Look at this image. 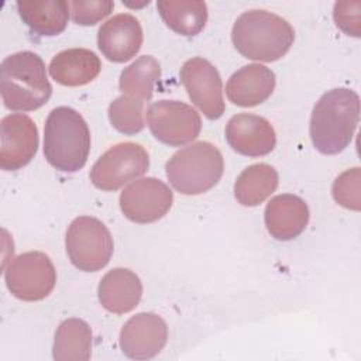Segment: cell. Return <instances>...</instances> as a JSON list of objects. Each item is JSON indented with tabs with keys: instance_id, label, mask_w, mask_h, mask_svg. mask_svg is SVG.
I'll list each match as a JSON object with an SVG mask.
<instances>
[{
	"instance_id": "1",
	"label": "cell",
	"mask_w": 361,
	"mask_h": 361,
	"mask_svg": "<svg viewBox=\"0 0 361 361\" xmlns=\"http://www.w3.org/2000/svg\"><path fill=\"white\" fill-rule=\"evenodd\" d=\"M360 118V97L345 87L326 92L314 104L309 133L313 147L324 154L334 155L344 151L355 133Z\"/></svg>"
},
{
	"instance_id": "2",
	"label": "cell",
	"mask_w": 361,
	"mask_h": 361,
	"mask_svg": "<svg viewBox=\"0 0 361 361\" xmlns=\"http://www.w3.org/2000/svg\"><path fill=\"white\" fill-rule=\"evenodd\" d=\"M292 25L278 14L267 10H248L237 17L231 41L235 49L248 59L274 62L293 45Z\"/></svg>"
},
{
	"instance_id": "3",
	"label": "cell",
	"mask_w": 361,
	"mask_h": 361,
	"mask_svg": "<svg viewBox=\"0 0 361 361\" xmlns=\"http://www.w3.org/2000/svg\"><path fill=\"white\" fill-rule=\"evenodd\" d=\"M0 89L4 106L16 111L37 110L49 100L52 93L45 63L32 51H20L3 59Z\"/></svg>"
},
{
	"instance_id": "4",
	"label": "cell",
	"mask_w": 361,
	"mask_h": 361,
	"mask_svg": "<svg viewBox=\"0 0 361 361\" xmlns=\"http://www.w3.org/2000/svg\"><path fill=\"white\" fill-rule=\"evenodd\" d=\"M90 130L75 109L59 106L51 110L44 127V155L49 165L62 172H76L87 161Z\"/></svg>"
},
{
	"instance_id": "5",
	"label": "cell",
	"mask_w": 361,
	"mask_h": 361,
	"mask_svg": "<svg viewBox=\"0 0 361 361\" xmlns=\"http://www.w3.org/2000/svg\"><path fill=\"white\" fill-rule=\"evenodd\" d=\"M224 161L216 145L197 141L176 151L165 165L169 183L182 195H200L216 186L223 175Z\"/></svg>"
},
{
	"instance_id": "6",
	"label": "cell",
	"mask_w": 361,
	"mask_h": 361,
	"mask_svg": "<svg viewBox=\"0 0 361 361\" xmlns=\"http://www.w3.org/2000/svg\"><path fill=\"white\" fill-rule=\"evenodd\" d=\"M65 245L71 262L85 272L104 268L114 250L109 228L99 219L90 216H79L69 224Z\"/></svg>"
},
{
	"instance_id": "7",
	"label": "cell",
	"mask_w": 361,
	"mask_h": 361,
	"mask_svg": "<svg viewBox=\"0 0 361 361\" xmlns=\"http://www.w3.org/2000/svg\"><path fill=\"white\" fill-rule=\"evenodd\" d=\"M4 281L13 296L25 302L45 299L56 283V271L51 258L41 251L17 255L4 268Z\"/></svg>"
},
{
	"instance_id": "8",
	"label": "cell",
	"mask_w": 361,
	"mask_h": 361,
	"mask_svg": "<svg viewBox=\"0 0 361 361\" xmlns=\"http://www.w3.org/2000/svg\"><path fill=\"white\" fill-rule=\"evenodd\" d=\"M149 166L145 148L137 142H120L109 148L92 166L90 180L102 190H117L142 176Z\"/></svg>"
},
{
	"instance_id": "9",
	"label": "cell",
	"mask_w": 361,
	"mask_h": 361,
	"mask_svg": "<svg viewBox=\"0 0 361 361\" xmlns=\"http://www.w3.org/2000/svg\"><path fill=\"white\" fill-rule=\"evenodd\" d=\"M147 123L152 135L169 147L193 141L202 130L199 113L179 100H158L147 110Z\"/></svg>"
},
{
	"instance_id": "10",
	"label": "cell",
	"mask_w": 361,
	"mask_h": 361,
	"mask_svg": "<svg viewBox=\"0 0 361 361\" xmlns=\"http://www.w3.org/2000/svg\"><path fill=\"white\" fill-rule=\"evenodd\" d=\"M179 76L190 100L209 120L223 116L226 110L223 83L214 65L204 58L195 56L182 65Z\"/></svg>"
},
{
	"instance_id": "11",
	"label": "cell",
	"mask_w": 361,
	"mask_h": 361,
	"mask_svg": "<svg viewBox=\"0 0 361 361\" xmlns=\"http://www.w3.org/2000/svg\"><path fill=\"white\" fill-rule=\"evenodd\" d=\"M173 193L161 179L141 178L130 183L120 195L123 214L140 224L154 223L162 219L171 209Z\"/></svg>"
},
{
	"instance_id": "12",
	"label": "cell",
	"mask_w": 361,
	"mask_h": 361,
	"mask_svg": "<svg viewBox=\"0 0 361 361\" xmlns=\"http://www.w3.org/2000/svg\"><path fill=\"white\" fill-rule=\"evenodd\" d=\"M0 138V166L4 171L21 169L37 154L38 128L27 114L14 113L3 117Z\"/></svg>"
},
{
	"instance_id": "13",
	"label": "cell",
	"mask_w": 361,
	"mask_h": 361,
	"mask_svg": "<svg viewBox=\"0 0 361 361\" xmlns=\"http://www.w3.org/2000/svg\"><path fill=\"white\" fill-rule=\"evenodd\" d=\"M168 341L165 320L151 312H141L130 317L118 337L123 354L133 360H148L161 353Z\"/></svg>"
},
{
	"instance_id": "14",
	"label": "cell",
	"mask_w": 361,
	"mask_h": 361,
	"mask_svg": "<svg viewBox=\"0 0 361 361\" xmlns=\"http://www.w3.org/2000/svg\"><path fill=\"white\" fill-rule=\"evenodd\" d=\"M226 140L238 154L245 157H262L276 145V134L272 124L257 114L240 113L233 116L226 126Z\"/></svg>"
},
{
	"instance_id": "15",
	"label": "cell",
	"mask_w": 361,
	"mask_h": 361,
	"mask_svg": "<svg viewBox=\"0 0 361 361\" xmlns=\"http://www.w3.org/2000/svg\"><path fill=\"white\" fill-rule=\"evenodd\" d=\"M140 21L127 13L109 18L97 31V47L103 56L111 62H127L134 58L142 45Z\"/></svg>"
},
{
	"instance_id": "16",
	"label": "cell",
	"mask_w": 361,
	"mask_h": 361,
	"mask_svg": "<svg viewBox=\"0 0 361 361\" xmlns=\"http://www.w3.org/2000/svg\"><path fill=\"white\" fill-rule=\"evenodd\" d=\"M309 207L306 202L290 193L272 197L264 213L268 233L279 240L288 241L300 235L309 223Z\"/></svg>"
},
{
	"instance_id": "17",
	"label": "cell",
	"mask_w": 361,
	"mask_h": 361,
	"mask_svg": "<svg viewBox=\"0 0 361 361\" xmlns=\"http://www.w3.org/2000/svg\"><path fill=\"white\" fill-rule=\"evenodd\" d=\"M275 73L261 63H250L235 71L226 85L227 99L240 107H254L272 94Z\"/></svg>"
},
{
	"instance_id": "18",
	"label": "cell",
	"mask_w": 361,
	"mask_h": 361,
	"mask_svg": "<svg viewBox=\"0 0 361 361\" xmlns=\"http://www.w3.org/2000/svg\"><path fill=\"white\" fill-rule=\"evenodd\" d=\"M97 295L99 302L107 312L123 314L131 312L140 303L142 283L133 271L114 268L100 279Z\"/></svg>"
},
{
	"instance_id": "19",
	"label": "cell",
	"mask_w": 361,
	"mask_h": 361,
	"mask_svg": "<svg viewBox=\"0 0 361 361\" xmlns=\"http://www.w3.org/2000/svg\"><path fill=\"white\" fill-rule=\"evenodd\" d=\"M102 69L99 56L86 48H69L58 52L49 63V75L63 86L90 83Z\"/></svg>"
},
{
	"instance_id": "20",
	"label": "cell",
	"mask_w": 361,
	"mask_h": 361,
	"mask_svg": "<svg viewBox=\"0 0 361 361\" xmlns=\"http://www.w3.org/2000/svg\"><path fill=\"white\" fill-rule=\"evenodd\" d=\"M21 20L42 37L61 34L69 20V6L63 0H34L16 3Z\"/></svg>"
},
{
	"instance_id": "21",
	"label": "cell",
	"mask_w": 361,
	"mask_h": 361,
	"mask_svg": "<svg viewBox=\"0 0 361 361\" xmlns=\"http://www.w3.org/2000/svg\"><path fill=\"white\" fill-rule=\"evenodd\" d=\"M158 13L176 34L197 35L207 21V4L202 0H159Z\"/></svg>"
},
{
	"instance_id": "22",
	"label": "cell",
	"mask_w": 361,
	"mask_h": 361,
	"mask_svg": "<svg viewBox=\"0 0 361 361\" xmlns=\"http://www.w3.org/2000/svg\"><path fill=\"white\" fill-rule=\"evenodd\" d=\"M278 172L268 164L247 166L235 179L234 196L243 206H258L268 199L278 186Z\"/></svg>"
},
{
	"instance_id": "23",
	"label": "cell",
	"mask_w": 361,
	"mask_h": 361,
	"mask_svg": "<svg viewBox=\"0 0 361 361\" xmlns=\"http://www.w3.org/2000/svg\"><path fill=\"white\" fill-rule=\"evenodd\" d=\"M92 354V330L82 319H66L55 331L52 355L56 361H86Z\"/></svg>"
},
{
	"instance_id": "24",
	"label": "cell",
	"mask_w": 361,
	"mask_h": 361,
	"mask_svg": "<svg viewBox=\"0 0 361 361\" xmlns=\"http://www.w3.org/2000/svg\"><path fill=\"white\" fill-rule=\"evenodd\" d=\"M161 78L159 62L151 55H142L124 68L120 75L118 87L123 94L148 102L152 97L157 82Z\"/></svg>"
},
{
	"instance_id": "25",
	"label": "cell",
	"mask_w": 361,
	"mask_h": 361,
	"mask_svg": "<svg viewBox=\"0 0 361 361\" xmlns=\"http://www.w3.org/2000/svg\"><path fill=\"white\" fill-rule=\"evenodd\" d=\"M109 120L111 126L127 135L140 133L144 123V102L121 94L109 106Z\"/></svg>"
},
{
	"instance_id": "26",
	"label": "cell",
	"mask_w": 361,
	"mask_h": 361,
	"mask_svg": "<svg viewBox=\"0 0 361 361\" xmlns=\"http://www.w3.org/2000/svg\"><path fill=\"white\" fill-rule=\"evenodd\" d=\"M68 6L73 23L79 25H94L114 8L111 0H72Z\"/></svg>"
},
{
	"instance_id": "27",
	"label": "cell",
	"mask_w": 361,
	"mask_h": 361,
	"mask_svg": "<svg viewBox=\"0 0 361 361\" xmlns=\"http://www.w3.org/2000/svg\"><path fill=\"white\" fill-rule=\"evenodd\" d=\"M334 200L351 210H360V168H351L340 173L333 182Z\"/></svg>"
},
{
	"instance_id": "28",
	"label": "cell",
	"mask_w": 361,
	"mask_h": 361,
	"mask_svg": "<svg viewBox=\"0 0 361 361\" xmlns=\"http://www.w3.org/2000/svg\"><path fill=\"white\" fill-rule=\"evenodd\" d=\"M360 1H337L334 4L333 17L336 25L347 35L360 37Z\"/></svg>"
}]
</instances>
